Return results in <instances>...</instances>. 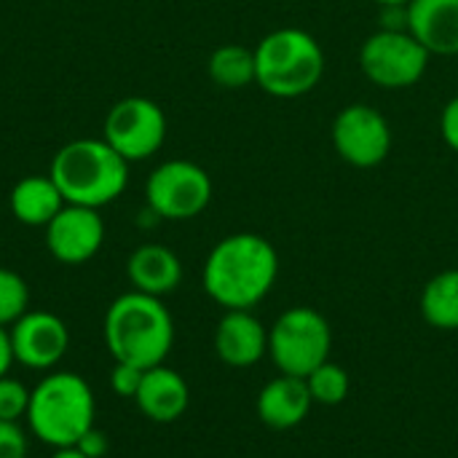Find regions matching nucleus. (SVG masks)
<instances>
[{"instance_id": "11", "label": "nucleus", "mask_w": 458, "mask_h": 458, "mask_svg": "<svg viewBox=\"0 0 458 458\" xmlns=\"http://www.w3.org/2000/svg\"><path fill=\"white\" fill-rule=\"evenodd\" d=\"M8 330L13 360L35 373L56 370L70 349V330L54 311H27Z\"/></svg>"}, {"instance_id": "2", "label": "nucleus", "mask_w": 458, "mask_h": 458, "mask_svg": "<svg viewBox=\"0 0 458 458\" xmlns=\"http://www.w3.org/2000/svg\"><path fill=\"white\" fill-rule=\"evenodd\" d=\"M105 346L115 362L134 368L164 365L174 346V319L164 298L145 293H123L105 311Z\"/></svg>"}, {"instance_id": "20", "label": "nucleus", "mask_w": 458, "mask_h": 458, "mask_svg": "<svg viewBox=\"0 0 458 458\" xmlns=\"http://www.w3.org/2000/svg\"><path fill=\"white\" fill-rule=\"evenodd\" d=\"M207 72L215 86L239 91L250 83H255V51L244 48L239 43H225L212 51L207 62Z\"/></svg>"}, {"instance_id": "1", "label": "nucleus", "mask_w": 458, "mask_h": 458, "mask_svg": "<svg viewBox=\"0 0 458 458\" xmlns=\"http://www.w3.org/2000/svg\"><path fill=\"white\" fill-rule=\"evenodd\" d=\"M279 279V252L260 233H231L220 239L201 268L204 293L225 311H252Z\"/></svg>"}, {"instance_id": "21", "label": "nucleus", "mask_w": 458, "mask_h": 458, "mask_svg": "<svg viewBox=\"0 0 458 458\" xmlns=\"http://www.w3.org/2000/svg\"><path fill=\"white\" fill-rule=\"evenodd\" d=\"M306 386H309V394H311V400L317 405L333 408V405H341L349 397L352 378H349L344 365L327 360V362H322L317 370H311L306 376Z\"/></svg>"}, {"instance_id": "28", "label": "nucleus", "mask_w": 458, "mask_h": 458, "mask_svg": "<svg viewBox=\"0 0 458 458\" xmlns=\"http://www.w3.org/2000/svg\"><path fill=\"white\" fill-rule=\"evenodd\" d=\"M381 30H408V5H378Z\"/></svg>"}, {"instance_id": "24", "label": "nucleus", "mask_w": 458, "mask_h": 458, "mask_svg": "<svg viewBox=\"0 0 458 458\" xmlns=\"http://www.w3.org/2000/svg\"><path fill=\"white\" fill-rule=\"evenodd\" d=\"M30 440L19 421H0V458H27Z\"/></svg>"}, {"instance_id": "9", "label": "nucleus", "mask_w": 458, "mask_h": 458, "mask_svg": "<svg viewBox=\"0 0 458 458\" xmlns=\"http://www.w3.org/2000/svg\"><path fill=\"white\" fill-rule=\"evenodd\" d=\"M102 140L129 164L145 161L166 140V115L148 97H123L105 115Z\"/></svg>"}, {"instance_id": "29", "label": "nucleus", "mask_w": 458, "mask_h": 458, "mask_svg": "<svg viewBox=\"0 0 458 458\" xmlns=\"http://www.w3.org/2000/svg\"><path fill=\"white\" fill-rule=\"evenodd\" d=\"M13 365L16 360H13V346H11V330L0 325V378L8 376Z\"/></svg>"}, {"instance_id": "12", "label": "nucleus", "mask_w": 458, "mask_h": 458, "mask_svg": "<svg viewBox=\"0 0 458 458\" xmlns=\"http://www.w3.org/2000/svg\"><path fill=\"white\" fill-rule=\"evenodd\" d=\"M105 244V220L99 209L64 204L46 225V247L64 266L89 263Z\"/></svg>"}, {"instance_id": "15", "label": "nucleus", "mask_w": 458, "mask_h": 458, "mask_svg": "<svg viewBox=\"0 0 458 458\" xmlns=\"http://www.w3.org/2000/svg\"><path fill=\"white\" fill-rule=\"evenodd\" d=\"M408 32L432 56H458V0H411Z\"/></svg>"}, {"instance_id": "16", "label": "nucleus", "mask_w": 458, "mask_h": 458, "mask_svg": "<svg viewBox=\"0 0 458 458\" xmlns=\"http://www.w3.org/2000/svg\"><path fill=\"white\" fill-rule=\"evenodd\" d=\"M314 400L309 394L306 378H295V376H276L271 378L255 400V411L258 419L271 427V429H295L306 421L309 411H311Z\"/></svg>"}, {"instance_id": "10", "label": "nucleus", "mask_w": 458, "mask_h": 458, "mask_svg": "<svg viewBox=\"0 0 458 458\" xmlns=\"http://www.w3.org/2000/svg\"><path fill=\"white\" fill-rule=\"evenodd\" d=\"M330 140L335 153L357 169H373L386 161L392 153V126L381 110H376L368 102H354L346 105L333 126H330Z\"/></svg>"}, {"instance_id": "13", "label": "nucleus", "mask_w": 458, "mask_h": 458, "mask_svg": "<svg viewBox=\"0 0 458 458\" xmlns=\"http://www.w3.org/2000/svg\"><path fill=\"white\" fill-rule=\"evenodd\" d=\"M215 354L228 368H252L268 354V330L252 311H225L215 327Z\"/></svg>"}, {"instance_id": "3", "label": "nucleus", "mask_w": 458, "mask_h": 458, "mask_svg": "<svg viewBox=\"0 0 458 458\" xmlns=\"http://www.w3.org/2000/svg\"><path fill=\"white\" fill-rule=\"evenodd\" d=\"M97 397L89 381L72 370H48L30 389L27 429L48 448H72L94 427Z\"/></svg>"}, {"instance_id": "26", "label": "nucleus", "mask_w": 458, "mask_h": 458, "mask_svg": "<svg viewBox=\"0 0 458 458\" xmlns=\"http://www.w3.org/2000/svg\"><path fill=\"white\" fill-rule=\"evenodd\" d=\"M440 134H443V142L458 156V94L445 102L440 113Z\"/></svg>"}, {"instance_id": "31", "label": "nucleus", "mask_w": 458, "mask_h": 458, "mask_svg": "<svg viewBox=\"0 0 458 458\" xmlns=\"http://www.w3.org/2000/svg\"><path fill=\"white\" fill-rule=\"evenodd\" d=\"M51 458H86V456L72 445V448H56V451L51 454Z\"/></svg>"}, {"instance_id": "5", "label": "nucleus", "mask_w": 458, "mask_h": 458, "mask_svg": "<svg viewBox=\"0 0 458 458\" xmlns=\"http://www.w3.org/2000/svg\"><path fill=\"white\" fill-rule=\"evenodd\" d=\"M255 51V83L276 99H298L314 91L325 75L319 40L301 27H279L260 38Z\"/></svg>"}, {"instance_id": "25", "label": "nucleus", "mask_w": 458, "mask_h": 458, "mask_svg": "<svg viewBox=\"0 0 458 458\" xmlns=\"http://www.w3.org/2000/svg\"><path fill=\"white\" fill-rule=\"evenodd\" d=\"M142 376L145 370L142 368H134V365H126V362H115L113 373H110V386L118 397H129L134 400L140 384H142Z\"/></svg>"}, {"instance_id": "7", "label": "nucleus", "mask_w": 458, "mask_h": 458, "mask_svg": "<svg viewBox=\"0 0 458 458\" xmlns=\"http://www.w3.org/2000/svg\"><path fill=\"white\" fill-rule=\"evenodd\" d=\"M429 59L432 54L408 30H376L360 48L362 75L384 91L416 86L427 75Z\"/></svg>"}, {"instance_id": "6", "label": "nucleus", "mask_w": 458, "mask_h": 458, "mask_svg": "<svg viewBox=\"0 0 458 458\" xmlns=\"http://www.w3.org/2000/svg\"><path fill=\"white\" fill-rule=\"evenodd\" d=\"M333 352V327L311 306H293L268 327V357L282 376L306 378Z\"/></svg>"}, {"instance_id": "30", "label": "nucleus", "mask_w": 458, "mask_h": 458, "mask_svg": "<svg viewBox=\"0 0 458 458\" xmlns=\"http://www.w3.org/2000/svg\"><path fill=\"white\" fill-rule=\"evenodd\" d=\"M137 223H140V228H153L156 223H161V217L150 209V207H145L142 212H140V217H137Z\"/></svg>"}, {"instance_id": "27", "label": "nucleus", "mask_w": 458, "mask_h": 458, "mask_svg": "<svg viewBox=\"0 0 458 458\" xmlns=\"http://www.w3.org/2000/svg\"><path fill=\"white\" fill-rule=\"evenodd\" d=\"M81 454L86 458H105V454H107V435L105 432H99L97 427H91L81 440H78V445H75Z\"/></svg>"}, {"instance_id": "19", "label": "nucleus", "mask_w": 458, "mask_h": 458, "mask_svg": "<svg viewBox=\"0 0 458 458\" xmlns=\"http://www.w3.org/2000/svg\"><path fill=\"white\" fill-rule=\"evenodd\" d=\"M421 317L437 330H458V268H445L424 284Z\"/></svg>"}, {"instance_id": "17", "label": "nucleus", "mask_w": 458, "mask_h": 458, "mask_svg": "<svg viewBox=\"0 0 458 458\" xmlns=\"http://www.w3.org/2000/svg\"><path fill=\"white\" fill-rule=\"evenodd\" d=\"M126 276L137 293L164 298L182 282V263L174 250L164 244H140L126 260Z\"/></svg>"}, {"instance_id": "32", "label": "nucleus", "mask_w": 458, "mask_h": 458, "mask_svg": "<svg viewBox=\"0 0 458 458\" xmlns=\"http://www.w3.org/2000/svg\"><path fill=\"white\" fill-rule=\"evenodd\" d=\"M378 5H408L411 0H376Z\"/></svg>"}, {"instance_id": "23", "label": "nucleus", "mask_w": 458, "mask_h": 458, "mask_svg": "<svg viewBox=\"0 0 458 458\" xmlns=\"http://www.w3.org/2000/svg\"><path fill=\"white\" fill-rule=\"evenodd\" d=\"M30 408V389L11 373L0 378V421H21Z\"/></svg>"}, {"instance_id": "18", "label": "nucleus", "mask_w": 458, "mask_h": 458, "mask_svg": "<svg viewBox=\"0 0 458 458\" xmlns=\"http://www.w3.org/2000/svg\"><path fill=\"white\" fill-rule=\"evenodd\" d=\"M67 201H64L62 191L56 188V182L51 180V174H46V177H40V174L21 177L11 188V196H8L11 215L21 225H30V228H46L59 215V209Z\"/></svg>"}, {"instance_id": "8", "label": "nucleus", "mask_w": 458, "mask_h": 458, "mask_svg": "<svg viewBox=\"0 0 458 458\" xmlns=\"http://www.w3.org/2000/svg\"><path fill=\"white\" fill-rule=\"evenodd\" d=\"M145 201L161 220H193L212 201V177L188 158L164 161L145 182Z\"/></svg>"}, {"instance_id": "14", "label": "nucleus", "mask_w": 458, "mask_h": 458, "mask_svg": "<svg viewBox=\"0 0 458 458\" xmlns=\"http://www.w3.org/2000/svg\"><path fill=\"white\" fill-rule=\"evenodd\" d=\"M134 403L140 413L153 424H174L177 419L185 416L191 405V389L177 370L166 365H156L145 370Z\"/></svg>"}, {"instance_id": "4", "label": "nucleus", "mask_w": 458, "mask_h": 458, "mask_svg": "<svg viewBox=\"0 0 458 458\" xmlns=\"http://www.w3.org/2000/svg\"><path fill=\"white\" fill-rule=\"evenodd\" d=\"M67 204L102 209L129 185V161L105 140H72L56 150L48 169Z\"/></svg>"}, {"instance_id": "22", "label": "nucleus", "mask_w": 458, "mask_h": 458, "mask_svg": "<svg viewBox=\"0 0 458 458\" xmlns=\"http://www.w3.org/2000/svg\"><path fill=\"white\" fill-rule=\"evenodd\" d=\"M27 311H30L27 282L11 268H0V325L11 327Z\"/></svg>"}]
</instances>
